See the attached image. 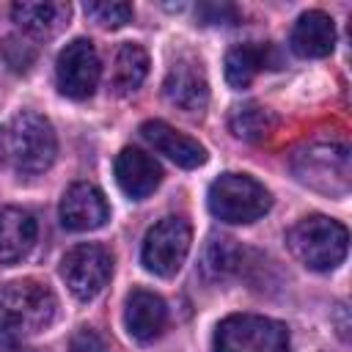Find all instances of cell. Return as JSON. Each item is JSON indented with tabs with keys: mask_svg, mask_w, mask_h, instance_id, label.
Returning a JSON list of instances; mask_svg holds the SVG:
<instances>
[{
	"mask_svg": "<svg viewBox=\"0 0 352 352\" xmlns=\"http://www.w3.org/2000/svg\"><path fill=\"white\" fill-rule=\"evenodd\" d=\"M58 154V138L41 113L22 110L0 126V162L14 173H44Z\"/></svg>",
	"mask_w": 352,
	"mask_h": 352,
	"instance_id": "obj_1",
	"label": "cell"
},
{
	"mask_svg": "<svg viewBox=\"0 0 352 352\" xmlns=\"http://www.w3.org/2000/svg\"><path fill=\"white\" fill-rule=\"evenodd\" d=\"M294 170L300 182L324 190L330 195H344L349 190V151L346 146H308L297 160Z\"/></svg>",
	"mask_w": 352,
	"mask_h": 352,
	"instance_id": "obj_8",
	"label": "cell"
},
{
	"mask_svg": "<svg viewBox=\"0 0 352 352\" xmlns=\"http://www.w3.org/2000/svg\"><path fill=\"white\" fill-rule=\"evenodd\" d=\"M113 275V256L94 242L72 248L60 258V278L77 300H94Z\"/></svg>",
	"mask_w": 352,
	"mask_h": 352,
	"instance_id": "obj_7",
	"label": "cell"
},
{
	"mask_svg": "<svg viewBox=\"0 0 352 352\" xmlns=\"http://www.w3.org/2000/svg\"><path fill=\"white\" fill-rule=\"evenodd\" d=\"M148 74V55L140 44H121L116 58H113V72H110V85L118 96H126L140 88V82Z\"/></svg>",
	"mask_w": 352,
	"mask_h": 352,
	"instance_id": "obj_19",
	"label": "cell"
},
{
	"mask_svg": "<svg viewBox=\"0 0 352 352\" xmlns=\"http://www.w3.org/2000/svg\"><path fill=\"white\" fill-rule=\"evenodd\" d=\"M116 182H118V187H121L129 198L140 201V198L151 195V192L160 187V182H162V168H160V162H157L151 154H146L143 148L126 146V148H121V154L116 157Z\"/></svg>",
	"mask_w": 352,
	"mask_h": 352,
	"instance_id": "obj_12",
	"label": "cell"
},
{
	"mask_svg": "<svg viewBox=\"0 0 352 352\" xmlns=\"http://www.w3.org/2000/svg\"><path fill=\"white\" fill-rule=\"evenodd\" d=\"M36 217L19 206L0 209V264L25 258L36 242Z\"/></svg>",
	"mask_w": 352,
	"mask_h": 352,
	"instance_id": "obj_16",
	"label": "cell"
},
{
	"mask_svg": "<svg viewBox=\"0 0 352 352\" xmlns=\"http://www.w3.org/2000/svg\"><path fill=\"white\" fill-rule=\"evenodd\" d=\"M190 242L192 228L184 217H162L148 228L140 248V261L148 272L160 278H173L190 253Z\"/></svg>",
	"mask_w": 352,
	"mask_h": 352,
	"instance_id": "obj_6",
	"label": "cell"
},
{
	"mask_svg": "<svg viewBox=\"0 0 352 352\" xmlns=\"http://www.w3.org/2000/svg\"><path fill=\"white\" fill-rule=\"evenodd\" d=\"M270 206V190L248 173H223L209 184V212L223 223H253Z\"/></svg>",
	"mask_w": 352,
	"mask_h": 352,
	"instance_id": "obj_4",
	"label": "cell"
},
{
	"mask_svg": "<svg viewBox=\"0 0 352 352\" xmlns=\"http://www.w3.org/2000/svg\"><path fill=\"white\" fill-rule=\"evenodd\" d=\"M165 322H168V308H165V300L160 294L146 292V289H135L126 297L124 324H126L132 338L151 341L165 330Z\"/></svg>",
	"mask_w": 352,
	"mask_h": 352,
	"instance_id": "obj_15",
	"label": "cell"
},
{
	"mask_svg": "<svg viewBox=\"0 0 352 352\" xmlns=\"http://www.w3.org/2000/svg\"><path fill=\"white\" fill-rule=\"evenodd\" d=\"M162 94L179 110L201 113L209 102V82H206V72H204L201 60L192 55H182L168 69L165 82H162Z\"/></svg>",
	"mask_w": 352,
	"mask_h": 352,
	"instance_id": "obj_10",
	"label": "cell"
},
{
	"mask_svg": "<svg viewBox=\"0 0 352 352\" xmlns=\"http://www.w3.org/2000/svg\"><path fill=\"white\" fill-rule=\"evenodd\" d=\"M58 314L55 292L36 278H16L0 286V322L14 333H38Z\"/></svg>",
	"mask_w": 352,
	"mask_h": 352,
	"instance_id": "obj_3",
	"label": "cell"
},
{
	"mask_svg": "<svg viewBox=\"0 0 352 352\" xmlns=\"http://www.w3.org/2000/svg\"><path fill=\"white\" fill-rule=\"evenodd\" d=\"M0 352H22L16 333L8 324H3V322H0Z\"/></svg>",
	"mask_w": 352,
	"mask_h": 352,
	"instance_id": "obj_26",
	"label": "cell"
},
{
	"mask_svg": "<svg viewBox=\"0 0 352 352\" xmlns=\"http://www.w3.org/2000/svg\"><path fill=\"white\" fill-rule=\"evenodd\" d=\"M3 58H6V63L11 66V72L28 74L30 66L36 63V58H38V50H36V44H33L30 38L8 36V38L3 41Z\"/></svg>",
	"mask_w": 352,
	"mask_h": 352,
	"instance_id": "obj_23",
	"label": "cell"
},
{
	"mask_svg": "<svg viewBox=\"0 0 352 352\" xmlns=\"http://www.w3.org/2000/svg\"><path fill=\"white\" fill-rule=\"evenodd\" d=\"M242 258H245V250L234 239H228V236H212L209 245L204 248L201 270H204L206 278L223 280V278H228L231 272H236L242 267Z\"/></svg>",
	"mask_w": 352,
	"mask_h": 352,
	"instance_id": "obj_21",
	"label": "cell"
},
{
	"mask_svg": "<svg viewBox=\"0 0 352 352\" xmlns=\"http://www.w3.org/2000/svg\"><path fill=\"white\" fill-rule=\"evenodd\" d=\"M275 113L256 104V102H245V104H236L228 116V126L231 132L239 138V140H248V143H261L267 140L272 132H275Z\"/></svg>",
	"mask_w": 352,
	"mask_h": 352,
	"instance_id": "obj_20",
	"label": "cell"
},
{
	"mask_svg": "<svg viewBox=\"0 0 352 352\" xmlns=\"http://www.w3.org/2000/svg\"><path fill=\"white\" fill-rule=\"evenodd\" d=\"M195 14L204 25H234L239 19V11L231 3H201Z\"/></svg>",
	"mask_w": 352,
	"mask_h": 352,
	"instance_id": "obj_24",
	"label": "cell"
},
{
	"mask_svg": "<svg viewBox=\"0 0 352 352\" xmlns=\"http://www.w3.org/2000/svg\"><path fill=\"white\" fill-rule=\"evenodd\" d=\"M69 352H107V346H104L99 333H94L88 327H80L69 341Z\"/></svg>",
	"mask_w": 352,
	"mask_h": 352,
	"instance_id": "obj_25",
	"label": "cell"
},
{
	"mask_svg": "<svg viewBox=\"0 0 352 352\" xmlns=\"http://www.w3.org/2000/svg\"><path fill=\"white\" fill-rule=\"evenodd\" d=\"M140 135L151 148H157L160 154H165L170 162L182 165V168H198V165L206 162V148L198 140L187 138L184 132L173 129L170 124H165L160 118L143 121L140 124Z\"/></svg>",
	"mask_w": 352,
	"mask_h": 352,
	"instance_id": "obj_13",
	"label": "cell"
},
{
	"mask_svg": "<svg viewBox=\"0 0 352 352\" xmlns=\"http://www.w3.org/2000/svg\"><path fill=\"white\" fill-rule=\"evenodd\" d=\"M214 352H289V330L270 316L234 314L217 324Z\"/></svg>",
	"mask_w": 352,
	"mask_h": 352,
	"instance_id": "obj_5",
	"label": "cell"
},
{
	"mask_svg": "<svg viewBox=\"0 0 352 352\" xmlns=\"http://www.w3.org/2000/svg\"><path fill=\"white\" fill-rule=\"evenodd\" d=\"M289 47L300 58H324L336 47V25L324 11H305L297 16Z\"/></svg>",
	"mask_w": 352,
	"mask_h": 352,
	"instance_id": "obj_14",
	"label": "cell"
},
{
	"mask_svg": "<svg viewBox=\"0 0 352 352\" xmlns=\"http://www.w3.org/2000/svg\"><path fill=\"white\" fill-rule=\"evenodd\" d=\"M85 14L102 25V28H121L132 19V3H121V0H99V3H85Z\"/></svg>",
	"mask_w": 352,
	"mask_h": 352,
	"instance_id": "obj_22",
	"label": "cell"
},
{
	"mask_svg": "<svg viewBox=\"0 0 352 352\" xmlns=\"http://www.w3.org/2000/svg\"><path fill=\"white\" fill-rule=\"evenodd\" d=\"M286 245L300 264L316 272H327L346 258L349 234L338 220L324 217V214H311V217L297 220L289 228Z\"/></svg>",
	"mask_w": 352,
	"mask_h": 352,
	"instance_id": "obj_2",
	"label": "cell"
},
{
	"mask_svg": "<svg viewBox=\"0 0 352 352\" xmlns=\"http://www.w3.org/2000/svg\"><path fill=\"white\" fill-rule=\"evenodd\" d=\"M69 3H14L11 19L33 38H50L69 25Z\"/></svg>",
	"mask_w": 352,
	"mask_h": 352,
	"instance_id": "obj_17",
	"label": "cell"
},
{
	"mask_svg": "<svg viewBox=\"0 0 352 352\" xmlns=\"http://www.w3.org/2000/svg\"><path fill=\"white\" fill-rule=\"evenodd\" d=\"M272 63V47L258 41L236 44L226 52V80L231 88H248L258 72L270 69Z\"/></svg>",
	"mask_w": 352,
	"mask_h": 352,
	"instance_id": "obj_18",
	"label": "cell"
},
{
	"mask_svg": "<svg viewBox=\"0 0 352 352\" xmlns=\"http://www.w3.org/2000/svg\"><path fill=\"white\" fill-rule=\"evenodd\" d=\"M60 223L69 231H94L110 220L104 192L91 182H74L60 198Z\"/></svg>",
	"mask_w": 352,
	"mask_h": 352,
	"instance_id": "obj_11",
	"label": "cell"
},
{
	"mask_svg": "<svg viewBox=\"0 0 352 352\" xmlns=\"http://www.w3.org/2000/svg\"><path fill=\"white\" fill-rule=\"evenodd\" d=\"M99 55L88 38L69 41L55 63V80L63 96L69 99H88L99 82Z\"/></svg>",
	"mask_w": 352,
	"mask_h": 352,
	"instance_id": "obj_9",
	"label": "cell"
}]
</instances>
